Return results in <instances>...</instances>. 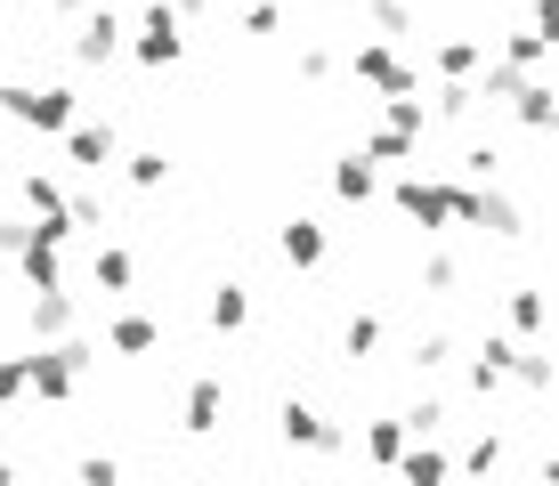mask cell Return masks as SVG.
Wrapping results in <instances>:
<instances>
[{"mask_svg": "<svg viewBox=\"0 0 559 486\" xmlns=\"http://www.w3.org/2000/svg\"><path fill=\"white\" fill-rule=\"evenodd\" d=\"M90 365H98V341H90V333H73V341H49V348H25V398H41V405H66V398H82Z\"/></svg>", "mask_w": 559, "mask_h": 486, "instance_id": "cell-1", "label": "cell"}, {"mask_svg": "<svg viewBox=\"0 0 559 486\" xmlns=\"http://www.w3.org/2000/svg\"><path fill=\"white\" fill-rule=\"evenodd\" d=\"M0 114H9V122H25V130H41V139H66L73 122H82V114H73V90L66 82H0Z\"/></svg>", "mask_w": 559, "mask_h": 486, "instance_id": "cell-2", "label": "cell"}, {"mask_svg": "<svg viewBox=\"0 0 559 486\" xmlns=\"http://www.w3.org/2000/svg\"><path fill=\"white\" fill-rule=\"evenodd\" d=\"M276 438L293 446V454H349V430H341L324 405H308V398H284L276 405Z\"/></svg>", "mask_w": 559, "mask_h": 486, "instance_id": "cell-3", "label": "cell"}, {"mask_svg": "<svg viewBox=\"0 0 559 486\" xmlns=\"http://www.w3.org/2000/svg\"><path fill=\"white\" fill-rule=\"evenodd\" d=\"M122 49L139 57L146 73H170V66H179V57H187V25H179V16H170V9H163V0H154V9L139 16V25H130V42H122Z\"/></svg>", "mask_w": 559, "mask_h": 486, "instance_id": "cell-4", "label": "cell"}, {"mask_svg": "<svg viewBox=\"0 0 559 486\" xmlns=\"http://www.w3.org/2000/svg\"><path fill=\"white\" fill-rule=\"evenodd\" d=\"M349 73H357L365 90H381V97H414V90H421V73H414V66H406V57H397L390 42H357Z\"/></svg>", "mask_w": 559, "mask_h": 486, "instance_id": "cell-5", "label": "cell"}, {"mask_svg": "<svg viewBox=\"0 0 559 486\" xmlns=\"http://www.w3.org/2000/svg\"><path fill=\"white\" fill-rule=\"evenodd\" d=\"M122 42H130V25H122V9H82L73 16V66H106V57H122Z\"/></svg>", "mask_w": 559, "mask_h": 486, "instance_id": "cell-6", "label": "cell"}, {"mask_svg": "<svg viewBox=\"0 0 559 486\" xmlns=\"http://www.w3.org/2000/svg\"><path fill=\"white\" fill-rule=\"evenodd\" d=\"M219 422H227V381L219 374H195V381H187V398H179V430L187 438H219Z\"/></svg>", "mask_w": 559, "mask_h": 486, "instance_id": "cell-7", "label": "cell"}, {"mask_svg": "<svg viewBox=\"0 0 559 486\" xmlns=\"http://www.w3.org/2000/svg\"><path fill=\"white\" fill-rule=\"evenodd\" d=\"M390 203L406 211L414 227H430V236L447 227V179H430V170H406V179L390 187Z\"/></svg>", "mask_w": 559, "mask_h": 486, "instance_id": "cell-8", "label": "cell"}, {"mask_svg": "<svg viewBox=\"0 0 559 486\" xmlns=\"http://www.w3.org/2000/svg\"><path fill=\"white\" fill-rule=\"evenodd\" d=\"M25 333H33V348L73 341V333H82V308H73V292H33V308H25Z\"/></svg>", "mask_w": 559, "mask_h": 486, "instance_id": "cell-9", "label": "cell"}, {"mask_svg": "<svg viewBox=\"0 0 559 486\" xmlns=\"http://www.w3.org/2000/svg\"><path fill=\"white\" fill-rule=\"evenodd\" d=\"M276 251H284V268H300V276H317V268L333 260V236H324V227H317V220H308V211H300V220H284V227H276Z\"/></svg>", "mask_w": 559, "mask_h": 486, "instance_id": "cell-10", "label": "cell"}, {"mask_svg": "<svg viewBox=\"0 0 559 486\" xmlns=\"http://www.w3.org/2000/svg\"><path fill=\"white\" fill-rule=\"evenodd\" d=\"M57 146H66V163H73V170H106L114 154H122V130H114V122H73Z\"/></svg>", "mask_w": 559, "mask_h": 486, "instance_id": "cell-11", "label": "cell"}, {"mask_svg": "<svg viewBox=\"0 0 559 486\" xmlns=\"http://www.w3.org/2000/svg\"><path fill=\"white\" fill-rule=\"evenodd\" d=\"M519 348H527V341H511V333H487V341H478V357H471V398H495V389L511 381Z\"/></svg>", "mask_w": 559, "mask_h": 486, "instance_id": "cell-12", "label": "cell"}, {"mask_svg": "<svg viewBox=\"0 0 559 486\" xmlns=\"http://www.w3.org/2000/svg\"><path fill=\"white\" fill-rule=\"evenodd\" d=\"M471 227H487V236L519 244V236H527V211H519L503 187H478V211H471Z\"/></svg>", "mask_w": 559, "mask_h": 486, "instance_id": "cell-13", "label": "cell"}, {"mask_svg": "<svg viewBox=\"0 0 559 486\" xmlns=\"http://www.w3.org/2000/svg\"><path fill=\"white\" fill-rule=\"evenodd\" d=\"M16 276H25L33 292H66V251L41 244V236H25V251H16Z\"/></svg>", "mask_w": 559, "mask_h": 486, "instance_id": "cell-14", "label": "cell"}, {"mask_svg": "<svg viewBox=\"0 0 559 486\" xmlns=\"http://www.w3.org/2000/svg\"><path fill=\"white\" fill-rule=\"evenodd\" d=\"M154 341H163V324H154L146 308H122V317H106V348H114V357H146Z\"/></svg>", "mask_w": 559, "mask_h": 486, "instance_id": "cell-15", "label": "cell"}, {"mask_svg": "<svg viewBox=\"0 0 559 486\" xmlns=\"http://www.w3.org/2000/svg\"><path fill=\"white\" fill-rule=\"evenodd\" d=\"M390 478H397V486H454V462L438 454V438H430V446H406Z\"/></svg>", "mask_w": 559, "mask_h": 486, "instance_id": "cell-16", "label": "cell"}, {"mask_svg": "<svg viewBox=\"0 0 559 486\" xmlns=\"http://www.w3.org/2000/svg\"><path fill=\"white\" fill-rule=\"evenodd\" d=\"M487 42H471V33H447V42H438V57H430V66H438V82H471V73L478 66H487Z\"/></svg>", "mask_w": 559, "mask_h": 486, "instance_id": "cell-17", "label": "cell"}, {"mask_svg": "<svg viewBox=\"0 0 559 486\" xmlns=\"http://www.w3.org/2000/svg\"><path fill=\"white\" fill-rule=\"evenodd\" d=\"M544 317H551V300L535 284H511V300H503V324H511V341H535L544 333Z\"/></svg>", "mask_w": 559, "mask_h": 486, "instance_id": "cell-18", "label": "cell"}, {"mask_svg": "<svg viewBox=\"0 0 559 486\" xmlns=\"http://www.w3.org/2000/svg\"><path fill=\"white\" fill-rule=\"evenodd\" d=\"M333 194H341V203H373V194H381V170L373 163H365V154H341V163H333Z\"/></svg>", "mask_w": 559, "mask_h": 486, "instance_id": "cell-19", "label": "cell"}, {"mask_svg": "<svg viewBox=\"0 0 559 486\" xmlns=\"http://www.w3.org/2000/svg\"><path fill=\"white\" fill-rule=\"evenodd\" d=\"M511 114H519V122L535 130V139H544V130L559 122V97H551V82H544V73H535V82H519V97H511Z\"/></svg>", "mask_w": 559, "mask_h": 486, "instance_id": "cell-20", "label": "cell"}, {"mask_svg": "<svg viewBox=\"0 0 559 486\" xmlns=\"http://www.w3.org/2000/svg\"><path fill=\"white\" fill-rule=\"evenodd\" d=\"M252 324V284H211V333H243Z\"/></svg>", "mask_w": 559, "mask_h": 486, "instance_id": "cell-21", "label": "cell"}, {"mask_svg": "<svg viewBox=\"0 0 559 486\" xmlns=\"http://www.w3.org/2000/svg\"><path fill=\"white\" fill-rule=\"evenodd\" d=\"M447 422H454V414H447V398L430 389V398H414L406 414H397V430H406V446H430L438 430H447Z\"/></svg>", "mask_w": 559, "mask_h": 486, "instance_id": "cell-22", "label": "cell"}, {"mask_svg": "<svg viewBox=\"0 0 559 486\" xmlns=\"http://www.w3.org/2000/svg\"><path fill=\"white\" fill-rule=\"evenodd\" d=\"M381 341H390V324H381V308H349V324H341V357H373Z\"/></svg>", "mask_w": 559, "mask_h": 486, "instance_id": "cell-23", "label": "cell"}, {"mask_svg": "<svg viewBox=\"0 0 559 486\" xmlns=\"http://www.w3.org/2000/svg\"><path fill=\"white\" fill-rule=\"evenodd\" d=\"M349 446H365V462H373V471H397L406 430H397V414H390V422H365V438H349Z\"/></svg>", "mask_w": 559, "mask_h": 486, "instance_id": "cell-24", "label": "cell"}, {"mask_svg": "<svg viewBox=\"0 0 559 486\" xmlns=\"http://www.w3.org/2000/svg\"><path fill=\"white\" fill-rule=\"evenodd\" d=\"M495 471H503V430H478L471 446H462V462H454V478H495Z\"/></svg>", "mask_w": 559, "mask_h": 486, "instance_id": "cell-25", "label": "cell"}, {"mask_svg": "<svg viewBox=\"0 0 559 486\" xmlns=\"http://www.w3.org/2000/svg\"><path fill=\"white\" fill-rule=\"evenodd\" d=\"M16 194H25L33 220H57V211H66V179H57V170H25V179H16Z\"/></svg>", "mask_w": 559, "mask_h": 486, "instance_id": "cell-26", "label": "cell"}, {"mask_svg": "<svg viewBox=\"0 0 559 486\" xmlns=\"http://www.w3.org/2000/svg\"><path fill=\"white\" fill-rule=\"evenodd\" d=\"M90 276H98V292H130V284H139V260H130L122 244H98V251H90Z\"/></svg>", "mask_w": 559, "mask_h": 486, "instance_id": "cell-27", "label": "cell"}, {"mask_svg": "<svg viewBox=\"0 0 559 486\" xmlns=\"http://www.w3.org/2000/svg\"><path fill=\"white\" fill-rule=\"evenodd\" d=\"M122 179L139 187V194H163V187H170V154H163V146H139V154H122Z\"/></svg>", "mask_w": 559, "mask_h": 486, "instance_id": "cell-28", "label": "cell"}, {"mask_svg": "<svg viewBox=\"0 0 559 486\" xmlns=\"http://www.w3.org/2000/svg\"><path fill=\"white\" fill-rule=\"evenodd\" d=\"M381 130H397V139L421 146V130H430V97H381Z\"/></svg>", "mask_w": 559, "mask_h": 486, "instance_id": "cell-29", "label": "cell"}, {"mask_svg": "<svg viewBox=\"0 0 559 486\" xmlns=\"http://www.w3.org/2000/svg\"><path fill=\"white\" fill-rule=\"evenodd\" d=\"M511 381H519V389H527V398H551V381H559V365H551V357H544V348H535V341H527V348H519V365H511Z\"/></svg>", "mask_w": 559, "mask_h": 486, "instance_id": "cell-30", "label": "cell"}, {"mask_svg": "<svg viewBox=\"0 0 559 486\" xmlns=\"http://www.w3.org/2000/svg\"><path fill=\"white\" fill-rule=\"evenodd\" d=\"M365 25H373V42L397 49V33H414V9L406 0H365Z\"/></svg>", "mask_w": 559, "mask_h": 486, "instance_id": "cell-31", "label": "cell"}, {"mask_svg": "<svg viewBox=\"0 0 559 486\" xmlns=\"http://www.w3.org/2000/svg\"><path fill=\"white\" fill-rule=\"evenodd\" d=\"M454 179H462V187H495V179H503V154H495L487 139H478V146H462V163H454Z\"/></svg>", "mask_w": 559, "mask_h": 486, "instance_id": "cell-32", "label": "cell"}, {"mask_svg": "<svg viewBox=\"0 0 559 486\" xmlns=\"http://www.w3.org/2000/svg\"><path fill=\"white\" fill-rule=\"evenodd\" d=\"M236 33H243V42H267V33H284V9H276V0H243Z\"/></svg>", "mask_w": 559, "mask_h": 486, "instance_id": "cell-33", "label": "cell"}, {"mask_svg": "<svg viewBox=\"0 0 559 486\" xmlns=\"http://www.w3.org/2000/svg\"><path fill=\"white\" fill-rule=\"evenodd\" d=\"M66 227L82 236V227H106V194L98 187H66Z\"/></svg>", "mask_w": 559, "mask_h": 486, "instance_id": "cell-34", "label": "cell"}, {"mask_svg": "<svg viewBox=\"0 0 559 486\" xmlns=\"http://www.w3.org/2000/svg\"><path fill=\"white\" fill-rule=\"evenodd\" d=\"M478 114V97H471V82H438V106H430V130L438 122H471Z\"/></svg>", "mask_w": 559, "mask_h": 486, "instance_id": "cell-35", "label": "cell"}, {"mask_svg": "<svg viewBox=\"0 0 559 486\" xmlns=\"http://www.w3.org/2000/svg\"><path fill=\"white\" fill-rule=\"evenodd\" d=\"M544 57H551L544 33H511V42H503V66L511 73H544Z\"/></svg>", "mask_w": 559, "mask_h": 486, "instance_id": "cell-36", "label": "cell"}, {"mask_svg": "<svg viewBox=\"0 0 559 486\" xmlns=\"http://www.w3.org/2000/svg\"><path fill=\"white\" fill-rule=\"evenodd\" d=\"M462 284V260L454 251H421V292H454Z\"/></svg>", "mask_w": 559, "mask_h": 486, "instance_id": "cell-37", "label": "cell"}, {"mask_svg": "<svg viewBox=\"0 0 559 486\" xmlns=\"http://www.w3.org/2000/svg\"><path fill=\"white\" fill-rule=\"evenodd\" d=\"M438 365H454V333H421V341H414V374L430 381Z\"/></svg>", "mask_w": 559, "mask_h": 486, "instance_id": "cell-38", "label": "cell"}, {"mask_svg": "<svg viewBox=\"0 0 559 486\" xmlns=\"http://www.w3.org/2000/svg\"><path fill=\"white\" fill-rule=\"evenodd\" d=\"M333 73H341L333 42H300V82H333Z\"/></svg>", "mask_w": 559, "mask_h": 486, "instance_id": "cell-39", "label": "cell"}, {"mask_svg": "<svg viewBox=\"0 0 559 486\" xmlns=\"http://www.w3.org/2000/svg\"><path fill=\"white\" fill-rule=\"evenodd\" d=\"M73 486H122V462L114 454H82L73 462Z\"/></svg>", "mask_w": 559, "mask_h": 486, "instance_id": "cell-40", "label": "cell"}, {"mask_svg": "<svg viewBox=\"0 0 559 486\" xmlns=\"http://www.w3.org/2000/svg\"><path fill=\"white\" fill-rule=\"evenodd\" d=\"M25 236H33V220H9V211H0V260H16Z\"/></svg>", "mask_w": 559, "mask_h": 486, "instance_id": "cell-41", "label": "cell"}, {"mask_svg": "<svg viewBox=\"0 0 559 486\" xmlns=\"http://www.w3.org/2000/svg\"><path fill=\"white\" fill-rule=\"evenodd\" d=\"M25 398V357H0V405Z\"/></svg>", "mask_w": 559, "mask_h": 486, "instance_id": "cell-42", "label": "cell"}, {"mask_svg": "<svg viewBox=\"0 0 559 486\" xmlns=\"http://www.w3.org/2000/svg\"><path fill=\"white\" fill-rule=\"evenodd\" d=\"M163 9H170V16H179V25H187V16H203V9H211V0H163Z\"/></svg>", "mask_w": 559, "mask_h": 486, "instance_id": "cell-43", "label": "cell"}, {"mask_svg": "<svg viewBox=\"0 0 559 486\" xmlns=\"http://www.w3.org/2000/svg\"><path fill=\"white\" fill-rule=\"evenodd\" d=\"M49 9H57V16H82V9H90V0H49Z\"/></svg>", "mask_w": 559, "mask_h": 486, "instance_id": "cell-44", "label": "cell"}, {"mask_svg": "<svg viewBox=\"0 0 559 486\" xmlns=\"http://www.w3.org/2000/svg\"><path fill=\"white\" fill-rule=\"evenodd\" d=\"M0 486H16V462H0Z\"/></svg>", "mask_w": 559, "mask_h": 486, "instance_id": "cell-45", "label": "cell"}, {"mask_svg": "<svg viewBox=\"0 0 559 486\" xmlns=\"http://www.w3.org/2000/svg\"><path fill=\"white\" fill-rule=\"evenodd\" d=\"M0 179H9V154H0Z\"/></svg>", "mask_w": 559, "mask_h": 486, "instance_id": "cell-46", "label": "cell"}]
</instances>
